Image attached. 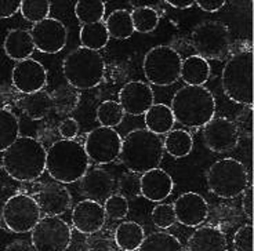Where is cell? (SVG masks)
I'll return each instance as SVG.
<instances>
[{
  "label": "cell",
  "instance_id": "cell-33",
  "mask_svg": "<svg viewBox=\"0 0 254 251\" xmlns=\"http://www.w3.org/2000/svg\"><path fill=\"white\" fill-rule=\"evenodd\" d=\"M137 251H184V247L172 233L155 232L144 239Z\"/></svg>",
  "mask_w": 254,
  "mask_h": 251
},
{
  "label": "cell",
  "instance_id": "cell-2",
  "mask_svg": "<svg viewBox=\"0 0 254 251\" xmlns=\"http://www.w3.org/2000/svg\"><path fill=\"white\" fill-rule=\"evenodd\" d=\"M165 155L163 139L146 128H135L122 141L121 160L130 173L144 174L158 169Z\"/></svg>",
  "mask_w": 254,
  "mask_h": 251
},
{
  "label": "cell",
  "instance_id": "cell-16",
  "mask_svg": "<svg viewBox=\"0 0 254 251\" xmlns=\"http://www.w3.org/2000/svg\"><path fill=\"white\" fill-rule=\"evenodd\" d=\"M153 102L155 97L151 86L140 80L126 83L119 91V104L122 109L131 116L145 115Z\"/></svg>",
  "mask_w": 254,
  "mask_h": 251
},
{
  "label": "cell",
  "instance_id": "cell-24",
  "mask_svg": "<svg viewBox=\"0 0 254 251\" xmlns=\"http://www.w3.org/2000/svg\"><path fill=\"white\" fill-rule=\"evenodd\" d=\"M210 63L199 56H190L181 63L180 77L187 86H203L209 80Z\"/></svg>",
  "mask_w": 254,
  "mask_h": 251
},
{
  "label": "cell",
  "instance_id": "cell-44",
  "mask_svg": "<svg viewBox=\"0 0 254 251\" xmlns=\"http://www.w3.org/2000/svg\"><path fill=\"white\" fill-rule=\"evenodd\" d=\"M242 195H243V199H242L243 213L246 214L249 220H252L253 218V187H252V184H249L248 188L245 189V192Z\"/></svg>",
  "mask_w": 254,
  "mask_h": 251
},
{
  "label": "cell",
  "instance_id": "cell-6",
  "mask_svg": "<svg viewBox=\"0 0 254 251\" xmlns=\"http://www.w3.org/2000/svg\"><path fill=\"white\" fill-rule=\"evenodd\" d=\"M221 84L231 101L253 105V51H241L229 58L222 69Z\"/></svg>",
  "mask_w": 254,
  "mask_h": 251
},
{
  "label": "cell",
  "instance_id": "cell-38",
  "mask_svg": "<svg viewBox=\"0 0 254 251\" xmlns=\"http://www.w3.org/2000/svg\"><path fill=\"white\" fill-rule=\"evenodd\" d=\"M104 210H105V215L112 221L125 220L128 214V201L126 197H123L119 193L111 195L104 201Z\"/></svg>",
  "mask_w": 254,
  "mask_h": 251
},
{
  "label": "cell",
  "instance_id": "cell-21",
  "mask_svg": "<svg viewBox=\"0 0 254 251\" xmlns=\"http://www.w3.org/2000/svg\"><path fill=\"white\" fill-rule=\"evenodd\" d=\"M141 196L151 201H162L172 195L174 181L169 173L162 169H153L140 177Z\"/></svg>",
  "mask_w": 254,
  "mask_h": 251
},
{
  "label": "cell",
  "instance_id": "cell-26",
  "mask_svg": "<svg viewBox=\"0 0 254 251\" xmlns=\"http://www.w3.org/2000/svg\"><path fill=\"white\" fill-rule=\"evenodd\" d=\"M115 243L123 251H137L144 242L145 235L140 224L133 221L122 222L115 229Z\"/></svg>",
  "mask_w": 254,
  "mask_h": 251
},
{
  "label": "cell",
  "instance_id": "cell-34",
  "mask_svg": "<svg viewBox=\"0 0 254 251\" xmlns=\"http://www.w3.org/2000/svg\"><path fill=\"white\" fill-rule=\"evenodd\" d=\"M75 14H76L77 21L82 25L102 22V18L105 15V3L100 0H95V1L80 0L75 4Z\"/></svg>",
  "mask_w": 254,
  "mask_h": 251
},
{
  "label": "cell",
  "instance_id": "cell-12",
  "mask_svg": "<svg viewBox=\"0 0 254 251\" xmlns=\"http://www.w3.org/2000/svg\"><path fill=\"white\" fill-rule=\"evenodd\" d=\"M122 137L111 127L94 128L90 131L84 141V151L91 162L95 164H108L121 156Z\"/></svg>",
  "mask_w": 254,
  "mask_h": 251
},
{
  "label": "cell",
  "instance_id": "cell-9",
  "mask_svg": "<svg viewBox=\"0 0 254 251\" xmlns=\"http://www.w3.org/2000/svg\"><path fill=\"white\" fill-rule=\"evenodd\" d=\"M190 44L196 56L207 60H224L228 56L232 36L228 26L220 21H204L193 28L190 33Z\"/></svg>",
  "mask_w": 254,
  "mask_h": 251
},
{
  "label": "cell",
  "instance_id": "cell-48",
  "mask_svg": "<svg viewBox=\"0 0 254 251\" xmlns=\"http://www.w3.org/2000/svg\"><path fill=\"white\" fill-rule=\"evenodd\" d=\"M4 251H36L32 243L24 242V240H15L13 243L7 246Z\"/></svg>",
  "mask_w": 254,
  "mask_h": 251
},
{
  "label": "cell",
  "instance_id": "cell-30",
  "mask_svg": "<svg viewBox=\"0 0 254 251\" xmlns=\"http://www.w3.org/2000/svg\"><path fill=\"white\" fill-rule=\"evenodd\" d=\"M163 148L170 156L176 159L188 156L193 148V139L192 135L187 130L177 128L167 132L166 139L163 141Z\"/></svg>",
  "mask_w": 254,
  "mask_h": 251
},
{
  "label": "cell",
  "instance_id": "cell-1",
  "mask_svg": "<svg viewBox=\"0 0 254 251\" xmlns=\"http://www.w3.org/2000/svg\"><path fill=\"white\" fill-rule=\"evenodd\" d=\"M46 153L43 144L28 135H19L7 151L3 152V169L13 180L31 182L38 180L46 170Z\"/></svg>",
  "mask_w": 254,
  "mask_h": 251
},
{
  "label": "cell",
  "instance_id": "cell-46",
  "mask_svg": "<svg viewBox=\"0 0 254 251\" xmlns=\"http://www.w3.org/2000/svg\"><path fill=\"white\" fill-rule=\"evenodd\" d=\"M225 0H196L195 4L206 13H216L225 6Z\"/></svg>",
  "mask_w": 254,
  "mask_h": 251
},
{
  "label": "cell",
  "instance_id": "cell-20",
  "mask_svg": "<svg viewBox=\"0 0 254 251\" xmlns=\"http://www.w3.org/2000/svg\"><path fill=\"white\" fill-rule=\"evenodd\" d=\"M116 184L112 174L107 170L97 169L87 170V173L80 180V190L89 200L102 203L114 193Z\"/></svg>",
  "mask_w": 254,
  "mask_h": 251
},
{
  "label": "cell",
  "instance_id": "cell-23",
  "mask_svg": "<svg viewBox=\"0 0 254 251\" xmlns=\"http://www.w3.org/2000/svg\"><path fill=\"white\" fill-rule=\"evenodd\" d=\"M3 47H4L7 57H10L17 63L31 58L33 51L36 50L31 33L29 31H24V29H13L8 32L4 39Z\"/></svg>",
  "mask_w": 254,
  "mask_h": 251
},
{
  "label": "cell",
  "instance_id": "cell-41",
  "mask_svg": "<svg viewBox=\"0 0 254 251\" xmlns=\"http://www.w3.org/2000/svg\"><path fill=\"white\" fill-rule=\"evenodd\" d=\"M235 251H253V226L252 224L241 226L234 236Z\"/></svg>",
  "mask_w": 254,
  "mask_h": 251
},
{
  "label": "cell",
  "instance_id": "cell-17",
  "mask_svg": "<svg viewBox=\"0 0 254 251\" xmlns=\"http://www.w3.org/2000/svg\"><path fill=\"white\" fill-rule=\"evenodd\" d=\"M176 220L185 226L196 228L207 220L209 204L203 196L195 192H187L177 197L173 204Z\"/></svg>",
  "mask_w": 254,
  "mask_h": 251
},
{
  "label": "cell",
  "instance_id": "cell-13",
  "mask_svg": "<svg viewBox=\"0 0 254 251\" xmlns=\"http://www.w3.org/2000/svg\"><path fill=\"white\" fill-rule=\"evenodd\" d=\"M203 142L206 148L216 153H224L235 149L239 144L241 132L235 122L227 118L211 119L203 127Z\"/></svg>",
  "mask_w": 254,
  "mask_h": 251
},
{
  "label": "cell",
  "instance_id": "cell-10",
  "mask_svg": "<svg viewBox=\"0 0 254 251\" xmlns=\"http://www.w3.org/2000/svg\"><path fill=\"white\" fill-rule=\"evenodd\" d=\"M40 218L42 211L38 201L32 196L14 195L3 206V221L14 233L32 232Z\"/></svg>",
  "mask_w": 254,
  "mask_h": 251
},
{
  "label": "cell",
  "instance_id": "cell-22",
  "mask_svg": "<svg viewBox=\"0 0 254 251\" xmlns=\"http://www.w3.org/2000/svg\"><path fill=\"white\" fill-rule=\"evenodd\" d=\"M225 235L214 226H202L190 235L188 251H227Z\"/></svg>",
  "mask_w": 254,
  "mask_h": 251
},
{
  "label": "cell",
  "instance_id": "cell-49",
  "mask_svg": "<svg viewBox=\"0 0 254 251\" xmlns=\"http://www.w3.org/2000/svg\"><path fill=\"white\" fill-rule=\"evenodd\" d=\"M165 3L172 6L173 8H178V10H187L195 4L193 0H166Z\"/></svg>",
  "mask_w": 254,
  "mask_h": 251
},
{
  "label": "cell",
  "instance_id": "cell-4",
  "mask_svg": "<svg viewBox=\"0 0 254 251\" xmlns=\"http://www.w3.org/2000/svg\"><path fill=\"white\" fill-rule=\"evenodd\" d=\"M170 109L177 123L199 128L214 119L216 100L211 91L203 86H185L174 94Z\"/></svg>",
  "mask_w": 254,
  "mask_h": 251
},
{
  "label": "cell",
  "instance_id": "cell-7",
  "mask_svg": "<svg viewBox=\"0 0 254 251\" xmlns=\"http://www.w3.org/2000/svg\"><path fill=\"white\" fill-rule=\"evenodd\" d=\"M209 189L221 199H235L252 184L246 166L232 157H225L213 163L206 173Z\"/></svg>",
  "mask_w": 254,
  "mask_h": 251
},
{
  "label": "cell",
  "instance_id": "cell-15",
  "mask_svg": "<svg viewBox=\"0 0 254 251\" xmlns=\"http://www.w3.org/2000/svg\"><path fill=\"white\" fill-rule=\"evenodd\" d=\"M11 82L19 93L32 94L43 90L47 84V70L39 61L28 58L14 66Z\"/></svg>",
  "mask_w": 254,
  "mask_h": 251
},
{
  "label": "cell",
  "instance_id": "cell-35",
  "mask_svg": "<svg viewBox=\"0 0 254 251\" xmlns=\"http://www.w3.org/2000/svg\"><path fill=\"white\" fill-rule=\"evenodd\" d=\"M134 31L140 33H149L159 25L158 11L152 6L135 7L131 13Z\"/></svg>",
  "mask_w": 254,
  "mask_h": 251
},
{
  "label": "cell",
  "instance_id": "cell-36",
  "mask_svg": "<svg viewBox=\"0 0 254 251\" xmlns=\"http://www.w3.org/2000/svg\"><path fill=\"white\" fill-rule=\"evenodd\" d=\"M97 122L102 127L114 128L119 126L125 119V111L122 109L121 104L116 101H104L97 108Z\"/></svg>",
  "mask_w": 254,
  "mask_h": 251
},
{
  "label": "cell",
  "instance_id": "cell-40",
  "mask_svg": "<svg viewBox=\"0 0 254 251\" xmlns=\"http://www.w3.org/2000/svg\"><path fill=\"white\" fill-rule=\"evenodd\" d=\"M152 221L160 229H169L176 224V213L173 204H158L152 210Z\"/></svg>",
  "mask_w": 254,
  "mask_h": 251
},
{
  "label": "cell",
  "instance_id": "cell-27",
  "mask_svg": "<svg viewBox=\"0 0 254 251\" xmlns=\"http://www.w3.org/2000/svg\"><path fill=\"white\" fill-rule=\"evenodd\" d=\"M21 108L25 112V115L32 120H42L53 111L51 104V95L40 90L32 94H25L21 100Z\"/></svg>",
  "mask_w": 254,
  "mask_h": 251
},
{
  "label": "cell",
  "instance_id": "cell-19",
  "mask_svg": "<svg viewBox=\"0 0 254 251\" xmlns=\"http://www.w3.org/2000/svg\"><path fill=\"white\" fill-rule=\"evenodd\" d=\"M39 208L46 217H58L66 213L72 206V196L66 187L60 182H49L43 185L35 197Z\"/></svg>",
  "mask_w": 254,
  "mask_h": 251
},
{
  "label": "cell",
  "instance_id": "cell-5",
  "mask_svg": "<svg viewBox=\"0 0 254 251\" xmlns=\"http://www.w3.org/2000/svg\"><path fill=\"white\" fill-rule=\"evenodd\" d=\"M63 72L68 84L76 90L97 87L105 75V63L100 51L77 47L65 57Z\"/></svg>",
  "mask_w": 254,
  "mask_h": 251
},
{
  "label": "cell",
  "instance_id": "cell-32",
  "mask_svg": "<svg viewBox=\"0 0 254 251\" xmlns=\"http://www.w3.org/2000/svg\"><path fill=\"white\" fill-rule=\"evenodd\" d=\"M19 137V120L11 111L0 108V152L7 151Z\"/></svg>",
  "mask_w": 254,
  "mask_h": 251
},
{
  "label": "cell",
  "instance_id": "cell-45",
  "mask_svg": "<svg viewBox=\"0 0 254 251\" xmlns=\"http://www.w3.org/2000/svg\"><path fill=\"white\" fill-rule=\"evenodd\" d=\"M21 8V1H0V18H10L18 13Z\"/></svg>",
  "mask_w": 254,
  "mask_h": 251
},
{
  "label": "cell",
  "instance_id": "cell-18",
  "mask_svg": "<svg viewBox=\"0 0 254 251\" xmlns=\"http://www.w3.org/2000/svg\"><path fill=\"white\" fill-rule=\"evenodd\" d=\"M107 221L105 210L101 203L94 200L79 201L72 211V224L77 232L83 235H95L101 231Z\"/></svg>",
  "mask_w": 254,
  "mask_h": 251
},
{
  "label": "cell",
  "instance_id": "cell-47",
  "mask_svg": "<svg viewBox=\"0 0 254 251\" xmlns=\"http://www.w3.org/2000/svg\"><path fill=\"white\" fill-rule=\"evenodd\" d=\"M90 250L91 251H114L112 243L108 238H93L90 239Z\"/></svg>",
  "mask_w": 254,
  "mask_h": 251
},
{
  "label": "cell",
  "instance_id": "cell-8",
  "mask_svg": "<svg viewBox=\"0 0 254 251\" xmlns=\"http://www.w3.org/2000/svg\"><path fill=\"white\" fill-rule=\"evenodd\" d=\"M181 56L170 46H156L148 51L142 61L146 80L159 87L172 86L180 79Z\"/></svg>",
  "mask_w": 254,
  "mask_h": 251
},
{
  "label": "cell",
  "instance_id": "cell-3",
  "mask_svg": "<svg viewBox=\"0 0 254 251\" xmlns=\"http://www.w3.org/2000/svg\"><path fill=\"white\" fill-rule=\"evenodd\" d=\"M89 163L84 146L75 139L56 141L46 153V170L60 184H73L82 180L89 170Z\"/></svg>",
  "mask_w": 254,
  "mask_h": 251
},
{
  "label": "cell",
  "instance_id": "cell-28",
  "mask_svg": "<svg viewBox=\"0 0 254 251\" xmlns=\"http://www.w3.org/2000/svg\"><path fill=\"white\" fill-rule=\"evenodd\" d=\"M104 24L107 26L109 38L118 39V40L131 38L135 32L133 26V19H131V13L125 8L112 11Z\"/></svg>",
  "mask_w": 254,
  "mask_h": 251
},
{
  "label": "cell",
  "instance_id": "cell-29",
  "mask_svg": "<svg viewBox=\"0 0 254 251\" xmlns=\"http://www.w3.org/2000/svg\"><path fill=\"white\" fill-rule=\"evenodd\" d=\"M50 95L53 111H56L58 115H68L73 112L80 102L79 90L72 87L70 84H60Z\"/></svg>",
  "mask_w": 254,
  "mask_h": 251
},
{
  "label": "cell",
  "instance_id": "cell-42",
  "mask_svg": "<svg viewBox=\"0 0 254 251\" xmlns=\"http://www.w3.org/2000/svg\"><path fill=\"white\" fill-rule=\"evenodd\" d=\"M79 130H80V126L77 123V120L73 118L64 119L58 126V132L63 137V139H75L79 134Z\"/></svg>",
  "mask_w": 254,
  "mask_h": 251
},
{
  "label": "cell",
  "instance_id": "cell-31",
  "mask_svg": "<svg viewBox=\"0 0 254 251\" xmlns=\"http://www.w3.org/2000/svg\"><path fill=\"white\" fill-rule=\"evenodd\" d=\"M79 38H80L82 47L94 51L102 50L109 42L108 31L104 22L82 25Z\"/></svg>",
  "mask_w": 254,
  "mask_h": 251
},
{
  "label": "cell",
  "instance_id": "cell-39",
  "mask_svg": "<svg viewBox=\"0 0 254 251\" xmlns=\"http://www.w3.org/2000/svg\"><path fill=\"white\" fill-rule=\"evenodd\" d=\"M118 192L126 199H135L141 196L140 177H137L134 173L125 174L118 182Z\"/></svg>",
  "mask_w": 254,
  "mask_h": 251
},
{
  "label": "cell",
  "instance_id": "cell-25",
  "mask_svg": "<svg viewBox=\"0 0 254 251\" xmlns=\"http://www.w3.org/2000/svg\"><path fill=\"white\" fill-rule=\"evenodd\" d=\"M144 120H145L146 130L156 135L172 131L173 126L176 123L172 109L165 104H153L152 107L146 111Z\"/></svg>",
  "mask_w": 254,
  "mask_h": 251
},
{
  "label": "cell",
  "instance_id": "cell-37",
  "mask_svg": "<svg viewBox=\"0 0 254 251\" xmlns=\"http://www.w3.org/2000/svg\"><path fill=\"white\" fill-rule=\"evenodd\" d=\"M51 3L46 1V0H40V1H33V0H24L21 1V8L19 11L22 14V17L28 21L32 22L33 25L42 22L43 19L49 18L50 14Z\"/></svg>",
  "mask_w": 254,
  "mask_h": 251
},
{
  "label": "cell",
  "instance_id": "cell-14",
  "mask_svg": "<svg viewBox=\"0 0 254 251\" xmlns=\"http://www.w3.org/2000/svg\"><path fill=\"white\" fill-rule=\"evenodd\" d=\"M35 49L45 54H57L68 40L66 26L57 18H46L35 24L29 31Z\"/></svg>",
  "mask_w": 254,
  "mask_h": 251
},
{
  "label": "cell",
  "instance_id": "cell-11",
  "mask_svg": "<svg viewBox=\"0 0 254 251\" xmlns=\"http://www.w3.org/2000/svg\"><path fill=\"white\" fill-rule=\"evenodd\" d=\"M31 239L36 251H66L72 242V231L61 218L45 217L32 229Z\"/></svg>",
  "mask_w": 254,
  "mask_h": 251
},
{
  "label": "cell",
  "instance_id": "cell-43",
  "mask_svg": "<svg viewBox=\"0 0 254 251\" xmlns=\"http://www.w3.org/2000/svg\"><path fill=\"white\" fill-rule=\"evenodd\" d=\"M235 125L236 127H238L239 132L248 134L249 137H250L252 132H253V108L248 107L246 111H243V112L238 116Z\"/></svg>",
  "mask_w": 254,
  "mask_h": 251
}]
</instances>
